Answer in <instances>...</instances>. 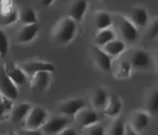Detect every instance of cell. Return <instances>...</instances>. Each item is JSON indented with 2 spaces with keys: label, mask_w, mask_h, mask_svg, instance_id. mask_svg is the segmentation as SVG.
<instances>
[{
  "label": "cell",
  "mask_w": 158,
  "mask_h": 135,
  "mask_svg": "<svg viewBox=\"0 0 158 135\" xmlns=\"http://www.w3.org/2000/svg\"><path fill=\"white\" fill-rule=\"evenodd\" d=\"M77 23L67 16L60 19L52 29V38L60 44H68L74 39Z\"/></svg>",
  "instance_id": "6da1fadb"
},
{
  "label": "cell",
  "mask_w": 158,
  "mask_h": 135,
  "mask_svg": "<svg viewBox=\"0 0 158 135\" xmlns=\"http://www.w3.org/2000/svg\"><path fill=\"white\" fill-rule=\"evenodd\" d=\"M48 114L45 109L41 107L31 108L26 118L23 121L25 129L27 130H40L43 124L48 118Z\"/></svg>",
  "instance_id": "7a4b0ae2"
},
{
  "label": "cell",
  "mask_w": 158,
  "mask_h": 135,
  "mask_svg": "<svg viewBox=\"0 0 158 135\" xmlns=\"http://www.w3.org/2000/svg\"><path fill=\"white\" fill-rule=\"evenodd\" d=\"M0 94L12 100L19 97L18 86L6 74L3 66H0Z\"/></svg>",
  "instance_id": "3957f363"
},
{
  "label": "cell",
  "mask_w": 158,
  "mask_h": 135,
  "mask_svg": "<svg viewBox=\"0 0 158 135\" xmlns=\"http://www.w3.org/2000/svg\"><path fill=\"white\" fill-rule=\"evenodd\" d=\"M68 120L63 116H54L48 117L43 126L40 128L42 133L46 134H59L66 127Z\"/></svg>",
  "instance_id": "277c9868"
},
{
  "label": "cell",
  "mask_w": 158,
  "mask_h": 135,
  "mask_svg": "<svg viewBox=\"0 0 158 135\" xmlns=\"http://www.w3.org/2000/svg\"><path fill=\"white\" fill-rule=\"evenodd\" d=\"M19 66L27 77H32L40 71H49L52 73L55 70V66L50 63L43 61H29L19 64Z\"/></svg>",
  "instance_id": "5b68a950"
},
{
  "label": "cell",
  "mask_w": 158,
  "mask_h": 135,
  "mask_svg": "<svg viewBox=\"0 0 158 135\" xmlns=\"http://www.w3.org/2000/svg\"><path fill=\"white\" fill-rule=\"evenodd\" d=\"M118 28L122 37L128 43L135 42L138 36L137 29L127 17L119 16Z\"/></svg>",
  "instance_id": "8992f818"
},
{
  "label": "cell",
  "mask_w": 158,
  "mask_h": 135,
  "mask_svg": "<svg viewBox=\"0 0 158 135\" xmlns=\"http://www.w3.org/2000/svg\"><path fill=\"white\" fill-rule=\"evenodd\" d=\"M30 77L29 86L34 92H43L51 82V73L49 71H40Z\"/></svg>",
  "instance_id": "52a82bcc"
},
{
  "label": "cell",
  "mask_w": 158,
  "mask_h": 135,
  "mask_svg": "<svg viewBox=\"0 0 158 135\" xmlns=\"http://www.w3.org/2000/svg\"><path fill=\"white\" fill-rule=\"evenodd\" d=\"M76 123L82 128L93 124L99 121V117L97 113L86 107L82 108L73 116Z\"/></svg>",
  "instance_id": "ba28073f"
},
{
  "label": "cell",
  "mask_w": 158,
  "mask_h": 135,
  "mask_svg": "<svg viewBox=\"0 0 158 135\" xmlns=\"http://www.w3.org/2000/svg\"><path fill=\"white\" fill-rule=\"evenodd\" d=\"M86 107V103L81 98H72L63 102L59 106V111L63 116L73 117L80 110Z\"/></svg>",
  "instance_id": "9c48e42d"
},
{
  "label": "cell",
  "mask_w": 158,
  "mask_h": 135,
  "mask_svg": "<svg viewBox=\"0 0 158 135\" xmlns=\"http://www.w3.org/2000/svg\"><path fill=\"white\" fill-rule=\"evenodd\" d=\"M88 6L87 0H73L69 6L68 16L77 23H80L87 11Z\"/></svg>",
  "instance_id": "30bf717a"
},
{
  "label": "cell",
  "mask_w": 158,
  "mask_h": 135,
  "mask_svg": "<svg viewBox=\"0 0 158 135\" xmlns=\"http://www.w3.org/2000/svg\"><path fill=\"white\" fill-rule=\"evenodd\" d=\"M127 19L136 27H144L148 22V11L141 6L134 7L130 10Z\"/></svg>",
  "instance_id": "8fae6325"
},
{
  "label": "cell",
  "mask_w": 158,
  "mask_h": 135,
  "mask_svg": "<svg viewBox=\"0 0 158 135\" xmlns=\"http://www.w3.org/2000/svg\"><path fill=\"white\" fill-rule=\"evenodd\" d=\"M3 67L6 74L17 86L25 84L27 81V76L25 74V73L22 70L21 68L18 65L13 64V63H6Z\"/></svg>",
  "instance_id": "7c38bea8"
},
{
  "label": "cell",
  "mask_w": 158,
  "mask_h": 135,
  "mask_svg": "<svg viewBox=\"0 0 158 135\" xmlns=\"http://www.w3.org/2000/svg\"><path fill=\"white\" fill-rule=\"evenodd\" d=\"M131 66L136 69H142L148 67L151 63V57L146 50L142 49H137L131 54L129 60Z\"/></svg>",
  "instance_id": "4fadbf2b"
},
{
  "label": "cell",
  "mask_w": 158,
  "mask_h": 135,
  "mask_svg": "<svg viewBox=\"0 0 158 135\" xmlns=\"http://www.w3.org/2000/svg\"><path fill=\"white\" fill-rule=\"evenodd\" d=\"M94 56L97 66L101 70L105 72H109L112 70V60L110 56L108 55L105 51L102 49L101 47L96 46L94 49Z\"/></svg>",
  "instance_id": "5bb4252c"
},
{
  "label": "cell",
  "mask_w": 158,
  "mask_h": 135,
  "mask_svg": "<svg viewBox=\"0 0 158 135\" xmlns=\"http://www.w3.org/2000/svg\"><path fill=\"white\" fill-rule=\"evenodd\" d=\"M37 23L34 24L23 25L17 33V40L21 43H29L35 38L39 32Z\"/></svg>",
  "instance_id": "9a60e30c"
},
{
  "label": "cell",
  "mask_w": 158,
  "mask_h": 135,
  "mask_svg": "<svg viewBox=\"0 0 158 135\" xmlns=\"http://www.w3.org/2000/svg\"><path fill=\"white\" fill-rule=\"evenodd\" d=\"M150 123V114L145 111H137L134 114L131 126L137 134L148 128Z\"/></svg>",
  "instance_id": "2e32d148"
},
{
  "label": "cell",
  "mask_w": 158,
  "mask_h": 135,
  "mask_svg": "<svg viewBox=\"0 0 158 135\" xmlns=\"http://www.w3.org/2000/svg\"><path fill=\"white\" fill-rule=\"evenodd\" d=\"M122 109L120 99L116 95H111L108 97L106 106L103 108V114L107 117H116Z\"/></svg>",
  "instance_id": "e0dca14e"
},
{
  "label": "cell",
  "mask_w": 158,
  "mask_h": 135,
  "mask_svg": "<svg viewBox=\"0 0 158 135\" xmlns=\"http://www.w3.org/2000/svg\"><path fill=\"white\" fill-rule=\"evenodd\" d=\"M31 108L32 107L29 103H21L15 108L13 107L9 115L11 120L15 124L22 123L26 118Z\"/></svg>",
  "instance_id": "ac0fdd59"
},
{
  "label": "cell",
  "mask_w": 158,
  "mask_h": 135,
  "mask_svg": "<svg viewBox=\"0 0 158 135\" xmlns=\"http://www.w3.org/2000/svg\"><path fill=\"white\" fill-rule=\"evenodd\" d=\"M102 49L110 57H117L121 54L126 48V44L123 40L114 39L102 46Z\"/></svg>",
  "instance_id": "d6986e66"
},
{
  "label": "cell",
  "mask_w": 158,
  "mask_h": 135,
  "mask_svg": "<svg viewBox=\"0 0 158 135\" xmlns=\"http://www.w3.org/2000/svg\"><path fill=\"white\" fill-rule=\"evenodd\" d=\"M112 25L110 15L106 11H98L94 15V26L97 31L110 28Z\"/></svg>",
  "instance_id": "ffe728a7"
},
{
  "label": "cell",
  "mask_w": 158,
  "mask_h": 135,
  "mask_svg": "<svg viewBox=\"0 0 158 135\" xmlns=\"http://www.w3.org/2000/svg\"><path fill=\"white\" fill-rule=\"evenodd\" d=\"M116 38V34L114 31L110 28L98 30L94 36V42L96 45L99 47H102L103 45L107 43L108 42Z\"/></svg>",
  "instance_id": "44dd1931"
},
{
  "label": "cell",
  "mask_w": 158,
  "mask_h": 135,
  "mask_svg": "<svg viewBox=\"0 0 158 135\" xmlns=\"http://www.w3.org/2000/svg\"><path fill=\"white\" fill-rule=\"evenodd\" d=\"M108 94L103 88H98L92 96V103L97 109H103L108 100Z\"/></svg>",
  "instance_id": "7402d4cb"
},
{
  "label": "cell",
  "mask_w": 158,
  "mask_h": 135,
  "mask_svg": "<svg viewBox=\"0 0 158 135\" xmlns=\"http://www.w3.org/2000/svg\"><path fill=\"white\" fill-rule=\"evenodd\" d=\"M19 20L23 25L37 23V15L34 9L31 7H26L19 12Z\"/></svg>",
  "instance_id": "603a6c76"
},
{
  "label": "cell",
  "mask_w": 158,
  "mask_h": 135,
  "mask_svg": "<svg viewBox=\"0 0 158 135\" xmlns=\"http://www.w3.org/2000/svg\"><path fill=\"white\" fill-rule=\"evenodd\" d=\"M131 68L132 66L129 61L125 60H120L114 69V76L117 78H127L131 74Z\"/></svg>",
  "instance_id": "cb8c5ba5"
},
{
  "label": "cell",
  "mask_w": 158,
  "mask_h": 135,
  "mask_svg": "<svg viewBox=\"0 0 158 135\" xmlns=\"http://www.w3.org/2000/svg\"><path fill=\"white\" fill-rule=\"evenodd\" d=\"M13 108V100L4 97L0 94V120L9 117Z\"/></svg>",
  "instance_id": "d4e9b609"
},
{
  "label": "cell",
  "mask_w": 158,
  "mask_h": 135,
  "mask_svg": "<svg viewBox=\"0 0 158 135\" xmlns=\"http://www.w3.org/2000/svg\"><path fill=\"white\" fill-rule=\"evenodd\" d=\"M19 20V11L13 9L7 13L0 15V26H8Z\"/></svg>",
  "instance_id": "484cf974"
},
{
  "label": "cell",
  "mask_w": 158,
  "mask_h": 135,
  "mask_svg": "<svg viewBox=\"0 0 158 135\" xmlns=\"http://www.w3.org/2000/svg\"><path fill=\"white\" fill-rule=\"evenodd\" d=\"M147 108H148V113L149 114L155 115L157 114L158 111V91H153L152 94L149 97L147 103Z\"/></svg>",
  "instance_id": "4316f807"
},
{
  "label": "cell",
  "mask_w": 158,
  "mask_h": 135,
  "mask_svg": "<svg viewBox=\"0 0 158 135\" xmlns=\"http://www.w3.org/2000/svg\"><path fill=\"white\" fill-rule=\"evenodd\" d=\"M125 124L121 118H117L114 120L110 128V134L123 135L124 134Z\"/></svg>",
  "instance_id": "83f0119b"
},
{
  "label": "cell",
  "mask_w": 158,
  "mask_h": 135,
  "mask_svg": "<svg viewBox=\"0 0 158 135\" xmlns=\"http://www.w3.org/2000/svg\"><path fill=\"white\" fill-rule=\"evenodd\" d=\"M83 131H84L85 134L88 135H103L105 134L104 128L99 121L83 128Z\"/></svg>",
  "instance_id": "f1b7e54d"
},
{
  "label": "cell",
  "mask_w": 158,
  "mask_h": 135,
  "mask_svg": "<svg viewBox=\"0 0 158 135\" xmlns=\"http://www.w3.org/2000/svg\"><path fill=\"white\" fill-rule=\"evenodd\" d=\"M9 51V41L5 32L0 29V57H5Z\"/></svg>",
  "instance_id": "f546056e"
},
{
  "label": "cell",
  "mask_w": 158,
  "mask_h": 135,
  "mask_svg": "<svg viewBox=\"0 0 158 135\" xmlns=\"http://www.w3.org/2000/svg\"><path fill=\"white\" fill-rule=\"evenodd\" d=\"M13 9L12 0H0V15L7 13Z\"/></svg>",
  "instance_id": "4dcf8cb0"
},
{
  "label": "cell",
  "mask_w": 158,
  "mask_h": 135,
  "mask_svg": "<svg viewBox=\"0 0 158 135\" xmlns=\"http://www.w3.org/2000/svg\"><path fill=\"white\" fill-rule=\"evenodd\" d=\"M148 35L151 39H156L158 35V20L156 19L148 29Z\"/></svg>",
  "instance_id": "1f68e13d"
},
{
  "label": "cell",
  "mask_w": 158,
  "mask_h": 135,
  "mask_svg": "<svg viewBox=\"0 0 158 135\" xmlns=\"http://www.w3.org/2000/svg\"><path fill=\"white\" fill-rule=\"evenodd\" d=\"M59 134L60 135H76L77 132H76L75 130L72 128H69V127H66Z\"/></svg>",
  "instance_id": "d6a6232c"
},
{
  "label": "cell",
  "mask_w": 158,
  "mask_h": 135,
  "mask_svg": "<svg viewBox=\"0 0 158 135\" xmlns=\"http://www.w3.org/2000/svg\"><path fill=\"white\" fill-rule=\"evenodd\" d=\"M55 0H40V2L44 6H49L54 2Z\"/></svg>",
  "instance_id": "836d02e7"
}]
</instances>
